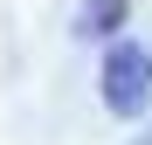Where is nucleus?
Listing matches in <instances>:
<instances>
[{"instance_id":"obj_1","label":"nucleus","mask_w":152,"mask_h":145,"mask_svg":"<svg viewBox=\"0 0 152 145\" xmlns=\"http://www.w3.org/2000/svg\"><path fill=\"white\" fill-rule=\"evenodd\" d=\"M138 76L152 83V62L138 55V48H118V62H111V104H118V111L138 104Z\"/></svg>"}]
</instances>
